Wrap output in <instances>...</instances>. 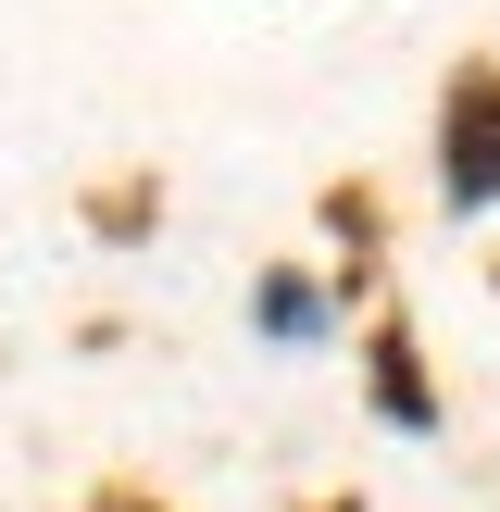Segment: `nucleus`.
Instances as JSON below:
<instances>
[{
    "instance_id": "nucleus-1",
    "label": "nucleus",
    "mask_w": 500,
    "mask_h": 512,
    "mask_svg": "<svg viewBox=\"0 0 500 512\" xmlns=\"http://www.w3.org/2000/svg\"><path fill=\"white\" fill-rule=\"evenodd\" d=\"M438 150H450V200H500V75H463V88H450V125H438Z\"/></svg>"
}]
</instances>
